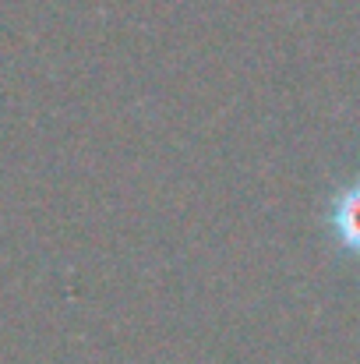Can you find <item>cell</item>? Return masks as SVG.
I'll return each instance as SVG.
<instances>
[{
  "instance_id": "6da1fadb",
  "label": "cell",
  "mask_w": 360,
  "mask_h": 364,
  "mask_svg": "<svg viewBox=\"0 0 360 364\" xmlns=\"http://www.w3.org/2000/svg\"><path fill=\"white\" fill-rule=\"evenodd\" d=\"M329 227H332L336 244L347 255L360 258V177L354 184H347L332 198V205H329Z\"/></svg>"
}]
</instances>
